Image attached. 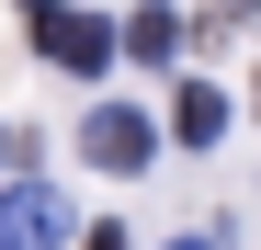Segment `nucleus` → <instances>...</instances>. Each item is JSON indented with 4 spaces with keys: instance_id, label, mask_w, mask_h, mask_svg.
<instances>
[{
    "instance_id": "1",
    "label": "nucleus",
    "mask_w": 261,
    "mask_h": 250,
    "mask_svg": "<svg viewBox=\"0 0 261 250\" xmlns=\"http://www.w3.org/2000/svg\"><path fill=\"white\" fill-rule=\"evenodd\" d=\"M34 57L68 68V80H102V68H114V23H102V12H68V0H46V12H34Z\"/></svg>"
},
{
    "instance_id": "2",
    "label": "nucleus",
    "mask_w": 261,
    "mask_h": 250,
    "mask_svg": "<svg viewBox=\"0 0 261 250\" xmlns=\"http://www.w3.org/2000/svg\"><path fill=\"white\" fill-rule=\"evenodd\" d=\"M80 159H91V171H148V159H159V125L137 103H102V114H80Z\"/></svg>"
},
{
    "instance_id": "3",
    "label": "nucleus",
    "mask_w": 261,
    "mask_h": 250,
    "mask_svg": "<svg viewBox=\"0 0 261 250\" xmlns=\"http://www.w3.org/2000/svg\"><path fill=\"white\" fill-rule=\"evenodd\" d=\"M68 239V193L57 182H12L0 193V250H57Z\"/></svg>"
},
{
    "instance_id": "4",
    "label": "nucleus",
    "mask_w": 261,
    "mask_h": 250,
    "mask_svg": "<svg viewBox=\"0 0 261 250\" xmlns=\"http://www.w3.org/2000/svg\"><path fill=\"white\" fill-rule=\"evenodd\" d=\"M114 46L137 57V68H159L170 46H182V12H170V0H137V23H114Z\"/></svg>"
},
{
    "instance_id": "5",
    "label": "nucleus",
    "mask_w": 261,
    "mask_h": 250,
    "mask_svg": "<svg viewBox=\"0 0 261 250\" xmlns=\"http://www.w3.org/2000/svg\"><path fill=\"white\" fill-rule=\"evenodd\" d=\"M170 137H182V148H216V137H227V91H216V80H182V103H170Z\"/></svg>"
},
{
    "instance_id": "6",
    "label": "nucleus",
    "mask_w": 261,
    "mask_h": 250,
    "mask_svg": "<svg viewBox=\"0 0 261 250\" xmlns=\"http://www.w3.org/2000/svg\"><path fill=\"white\" fill-rule=\"evenodd\" d=\"M91 250H125V228H91Z\"/></svg>"
},
{
    "instance_id": "7",
    "label": "nucleus",
    "mask_w": 261,
    "mask_h": 250,
    "mask_svg": "<svg viewBox=\"0 0 261 250\" xmlns=\"http://www.w3.org/2000/svg\"><path fill=\"white\" fill-rule=\"evenodd\" d=\"M182 250H204V239H182Z\"/></svg>"
},
{
    "instance_id": "8",
    "label": "nucleus",
    "mask_w": 261,
    "mask_h": 250,
    "mask_svg": "<svg viewBox=\"0 0 261 250\" xmlns=\"http://www.w3.org/2000/svg\"><path fill=\"white\" fill-rule=\"evenodd\" d=\"M0 148H12V137H0Z\"/></svg>"
}]
</instances>
